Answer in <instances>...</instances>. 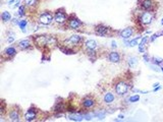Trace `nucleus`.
I'll return each instance as SVG.
<instances>
[{
	"label": "nucleus",
	"mask_w": 163,
	"mask_h": 122,
	"mask_svg": "<svg viewBox=\"0 0 163 122\" xmlns=\"http://www.w3.org/2000/svg\"><path fill=\"white\" fill-rule=\"evenodd\" d=\"M83 41H84V38H83V37H81V36H78V35H72V36H70V38L66 39V40L64 41V45L63 46L72 49V47H77V46L81 45V44L83 43Z\"/></svg>",
	"instance_id": "obj_1"
},
{
	"label": "nucleus",
	"mask_w": 163,
	"mask_h": 122,
	"mask_svg": "<svg viewBox=\"0 0 163 122\" xmlns=\"http://www.w3.org/2000/svg\"><path fill=\"white\" fill-rule=\"evenodd\" d=\"M154 11H147V10H144L142 13L139 16V23H142V24H145V26H148L153 22L154 19V16L155 14L153 13Z\"/></svg>",
	"instance_id": "obj_2"
},
{
	"label": "nucleus",
	"mask_w": 163,
	"mask_h": 122,
	"mask_svg": "<svg viewBox=\"0 0 163 122\" xmlns=\"http://www.w3.org/2000/svg\"><path fill=\"white\" fill-rule=\"evenodd\" d=\"M67 14L65 12V10L63 8L57 9L54 12V22L58 24H64L65 23H67Z\"/></svg>",
	"instance_id": "obj_3"
},
{
	"label": "nucleus",
	"mask_w": 163,
	"mask_h": 122,
	"mask_svg": "<svg viewBox=\"0 0 163 122\" xmlns=\"http://www.w3.org/2000/svg\"><path fill=\"white\" fill-rule=\"evenodd\" d=\"M53 21H54V15L49 11H44V12L40 13L39 17H38V22L41 24H44V26L50 24Z\"/></svg>",
	"instance_id": "obj_4"
},
{
	"label": "nucleus",
	"mask_w": 163,
	"mask_h": 122,
	"mask_svg": "<svg viewBox=\"0 0 163 122\" xmlns=\"http://www.w3.org/2000/svg\"><path fill=\"white\" fill-rule=\"evenodd\" d=\"M138 4L141 9L147 11H155V2L154 0H139Z\"/></svg>",
	"instance_id": "obj_5"
},
{
	"label": "nucleus",
	"mask_w": 163,
	"mask_h": 122,
	"mask_svg": "<svg viewBox=\"0 0 163 122\" xmlns=\"http://www.w3.org/2000/svg\"><path fill=\"white\" fill-rule=\"evenodd\" d=\"M67 27L70 30H78L80 28L83 27V23L75 15H70L67 19Z\"/></svg>",
	"instance_id": "obj_6"
},
{
	"label": "nucleus",
	"mask_w": 163,
	"mask_h": 122,
	"mask_svg": "<svg viewBox=\"0 0 163 122\" xmlns=\"http://www.w3.org/2000/svg\"><path fill=\"white\" fill-rule=\"evenodd\" d=\"M50 36H45V35H40V36H36L34 38V43L35 45H37L40 48H44V47H48V42H49Z\"/></svg>",
	"instance_id": "obj_7"
},
{
	"label": "nucleus",
	"mask_w": 163,
	"mask_h": 122,
	"mask_svg": "<svg viewBox=\"0 0 163 122\" xmlns=\"http://www.w3.org/2000/svg\"><path fill=\"white\" fill-rule=\"evenodd\" d=\"M129 91V84L124 80L119 82L115 84V93L119 96H124Z\"/></svg>",
	"instance_id": "obj_8"
},
{
	"label": "nucleus",
	"mask_w": 163,
	"mask_h": 122,
	"mask_svg": "<svg viewBox=\"0 0 163 122\" xmlns=\"http://www.w3.org/2000/svg\"><path fill=\"white\" fill-rule=\"evenodd\" d=\"M95 34L98 36H101V37H105V36H108L111 34V29L104 24H99V26L95 27Z\"/></svg>",
	"instance_id": "obj_9"
},
{
	"label": "nucleus",
	"mask_w": 163,
	"mask_h": 122,
	"mask_svg": "<svg viewBox=\"0 0 163 122\" xmlns=\"http://www.w3.org/2000/svg\"><path fill=\"white\" fill-rule=\"evenodd\" d=\"M37 114H38V111L37 109L35 108H30L29 110H27L26 114H24V120L26 121H33L37 118Z\"/></svg>",
	"instance_id": "obj_10"
},
{
	"label": "nucleus",
	"mask_w": 163,
	"mask_h": 122,
	"mask_svg": "<svg viewBox=\"0 0 163 122\" xmlns=\"http://www.w3.org/2000/svg\"><path fill=\"white\" fill-rule=\"evenodd\" d=\"M95 100L93 97H90V96H87L84 99L82 100V106L84 107L85 109H91L95 106Z\"/></svg>",
	"instance_id": "obj_11"
},
{
	"label": "nucleus",
	"mask_w": 163,
	"mask_h": 122,
	"mask_svg": "<svg viewBox=\"0 0 163 122\" xmlns=\"http://www.w3.org/2000/svg\"><path fill=\"white\" fill-rule=\"evenodd\" d=\"M9 119H10V121H19V119H21V113H19V110L18 109H16V108H13V109H11V110H9Z\"/></svg>",
	"instance_id": "obj_12"
},
{
	"label": "nucleus",
	"mask_w": 163,
	"mask_h": 122,
	"mask_svg": "<svg viewBox=\"0 0 163 122\" xmlns=\"http://www.w3.org/2000/svg\"><path fill=\"white\" fill-rule=\"evenodd\" d=\"M134 33H135L134 29L131 28V27H129V28H126V29H124V30L119 32V37L124 39V40L125 39H130L134 35Z\"/></svg>",
	"instance_id": "obj_13"
},
{
	"label": "nucleus",
	"mask_w": 163,
	"mask_h": 122,
	"mask_svg": "<svg viewBox=\"0 0 163 122\" xmlns=\"http://www.w3.org/2000/svg\"><path fill=\"white\" fill-rule=\"evenodd\" d=\"M107 58H108V60L110 62H112V63H119V61L121 59V57H120V54L116 52V51H112V52H110L108 54V56H107Z\"/></svg>",
	"instance_id": "obj_14"
},
{
	"label": "nucleus",
	"mask_w": 163,
	"mask_h": 122,
	"mask_svg": "<svg viewBox=\"0 0 163 122\" xmlns=\"http://www.w3.org/2000/svg\"><path fill=\"white\" fill-rule=\"evenodd\" d=\"M17 47L22 50H27V49H30L32 47V43L30 41V39H23L21 40L18 43H17Z\"/></svg>",
	"instance_id": "obj_15"
},
{
	"label": "nucleus",
	"mask_w": 163,
	"mask_h": 122,
	"mask_svg": "<svg viewBox=\"0 0 163 122\" xmlns=\"http://www.w3.org/2000/svg\"><path fill=\"white\" fill-rule=\"evenodd\" d=\"M16 54V49L14 47H8L3 51V56H6L7 58H11Z\"/></svg>",
	"instance_id": "obj_16"
},
{
	"label": "nucleus",
	"mask_w": 163,
	"mask_h": 122,
	"mask_svg": "<svg viewBox=\"0 0 163 122\" xmlns=\"http://www.w3.org/2000/svg\"><path fill=\"white\" fill-rule=\"evenodd\" d=\"M104 103L105 104H111V103H113V101L115 100V97H114V95L112 94V93H106L105 95H104Z\"/></svg>",
	"instance_id": "obj_17"
},
{
	"label": "nucleus",
	"mask_w": 163,
	"mask_h": 122,
	"mask_svg": "<svg viewBox=\"0 0 163 122\" xmlns=\"http://www.w3.org/2000/svg\"><path fill=\"white\" fill-rule=\"evenodd\" d=\"M149 40L150 39L148 38V37H144V38L141 39V43L139 44V52L140 53H144L145 52V46H146V44L148 43Z\"/></svg>",
	"instance_id": "obj_18"
},
{
	"label": "nucleus",
	"mask_w": 163,
	"mask_h": 122,
	"mask_svg": "<svg viewBox=\"0 0 163 122\" xmlns=\"http://www.w3.org/2000/svg\"><path fill=\"white\" fill-rule=\"evenodd\" d=\"M85 46L87 49H93L95 50L97 47H98V44L95 40H87L85 42Z\"/></svg>",
	"instance_id": "obj_19"
},
{
	"label": "nucleus",
	"mask_w": 163,
	"mask_h": 122,
	"mask_svg": "<svg viewBox=\"0 0 163 122\" xmlns=\"http://www.w3.org/2000/svg\"><path fill=\"white\" fill-rule=\"evenodd\" d=\"M84 118H85V117H84V115L76 114L75 112L68 115V119H70V120H72V121H82Z\"/></svg>",
	"instance_id": "obj_20"
},
{
	"label": "nucleus",
	"mask_w": 163,
	"mask_h": 122,
	"mask_svg": "<svg viewBox=\"0 0 163 122\" xmlns=\"http://www.w3.org/2000/svg\"><path fill=\"white\" fill-rule=\"evenodd\" d=\"M1 19H2L3 23H8V22H10V21H11V14H10V12H8V11H3L2 14H1Z\"/></svg>",
	"instance_id": "obj_21"
},
{
	"label": "nucleus",
	"mask_w": 163,
	"mask_h": 122,
	"mask_svg": "<svg viewBox=\"0 0 163 122\" xmlns=\"http://www.w3.org/2000/svg\"><path fill=\"white\" fill-rule=\"evenodd\" d=\"M126 61H127V64H129L130 67H134V66L137 64V62H138V58L135 57V56H131V57L127 58V60Z\"/></svg>",
	"instance_id": "obj_22"
},
{
	"label": "nucleus",
	"mask_w": 163,
	"mask_h": 122,
	"mask_svg": "<svg viewBox=\"0 0 163 122\" xmlns=\"http://www.w3.org/2000/svg\"><path fill=\"white\" fill-rule=\"evenodd\" d=\"M64 109H65V108H64V104L61 103V102H58V103H56V105H55L53 110H54L55 112H61Z\"/></svg>",
	"instance_id": "obj_23"
},
{
	"label": "nucleus",
	"mask_w": 163,
	"mask_h": 122,
	"mask_svg": "<svg viewBox=\"0 0 163 122\" xmlns=\"http://www.w3.org/2000/svg\"><path fill=\"white\" fill-rule=\"evenodd\" d=\"M141 36H139V37H137V38L132 39V40H131L130 41V44H129V46L130 47H135V46L138 45V42H139V40H141Z\"/></svg>",
	"instance_id": "obj_24"
},
{
	"label": "nucleus",
	"mask_w": 163,
	"mask_h": 122,
	"mask_svg": "<svg viewBox=\"0 0 163 122\" xmlns=\"http://www.w3.org/2000/svg\"><path fill=\"white\" fill-rule=\"evenodd\" d=\"M27 24H28V22L26 21V19H23V21H19V23H18V27L22 29L23 33L26 32V27H27Z\"/></svg>",
	"instance_id": "obj_25"
},
{
	"label": "nucleus",
	"mask_w": 163,
	"mask_h": 122,
	"mask_svg": "<svg viewBox=\"0 0 163 122\" xmlns=\"http://www.w3.org/2000/svg\"><path fill=\"white\" fill-rule=\"evenodd\" d=\"M127 101L130 102V103H136V102H139L140 101V96H138V95H135V96H132V97H130Z\"/></svg>",
	"instance_id": "obj_26"
},
{
	"label": "nucleus",
	"mask_w": 163,
	"mask_h": 122,
	"mask_svg": "<svg viewBox=\"0 0 163 122\" xmlns=\"http://www.w3.org/2000/svg\"><path fill=\"white\" fill-rule=\"evenodd\" d=\"M152 61H153V63L156 64V65H163V59L159 58V57H153Z\"/></svg>",
	"instance_id": "obj_27"
},
{
	"label": "nucleus",
	"mask_w": 163,
	"mask_h": 122,
	"mask_svg": "<svg viewBox=\"0 0 163 122\" xmlns=\"http://www.w3.org/2000/svg\"><path fill=\"white\" fill-rule=\"evenodd\" d=\"M23 2L27 6H34L36 4L37 0H23Z\"/></svg>",
	"instance_id": "obj_28"
},
{
	"label": "nucleus",
	"mask_w": 163,
	"mask_h": 122,
	"mask_svg": "<svg viewBox=\"0 0 163 122\" xmlns=\"http://www.w3.org/2000/svg\"><path fill=\"white\" fill-rule=\"evenodd\" d=\"M26 13V6L24 5H21L19 8H18V15L19 16H23Z\"/></svg>",
	"instance_id": "obj_29"
},
{
	"label": "nucleus",
	"mask_w": 163,
	"mask_h": 122,
	"mask_svg": "<svg viewBox=\"0 0 163 122\" xmlns=\"http://www.w3.org/2000/svg\"><path fill=\"white\" fill-rule=\"evenodd\" d=\"M158 37H159V35H158V34H155V35H153V36H152V37L150 38V42H153V41H154V40H156V39L158 38Z\"/></svg>",
	"instance_id": "obj_30"
},
{
	"label": "nucleus",
	"mask_w": 163,
	"mask_h": 122,
	"mask_svg": "<svg viewBox=\"0 0 163 122\" xmlns=\"http://www.w3.org/2000/svg\"><path fill=\"white\" fill-rule=\"evenodd\" d=\"M151 68H153V70H155L156 72H159V71H160V69L158 68V66H157V65H156L155 64V66H154V65H151Z\"/></svg>",
	"instance_id": "obj_31"
},
{
	"label": "nucleus",
	"mask_w": 163,
	"mask_h": 122,
	"mask_svg": "<svg viewBox=\"0 0 163 122\" xmlns=\"http://www.w3.org/2000/svg\"><path fill=\"white\" fill-rule=\"evenodd\" d=\"M143 58H144V60H145V62H149V61H150V58H149V56H148L147 54H144Z\"/></svg>",
	"instance_id": "obj_32"
},
{
	"label": "nucleus",
	"mask_w": 163,
	"mask_h": 122,
	"mask_svg": "<svg viewBox=\"0 0 163 122\" xmlns=\"http://www.w3.org/2000/svg\"><path fill=\"white\" fill-rule=\"evenodd\" d=\"M19 4H21V1H19V0H16V3H14V7H19V6H21Z\"/></svg>",
	"instance_id": "obj_33"
},
{
	"label": "nucleus",
	"mask_w": 163,
	"mask_h": 122,
	"mask_svg": "<svg viewBox=\"0 0 163 122\" xmlns=\"http://www.w3.org/2000/svg\"><path fill=\"white\" fill-rule=\"evenodd\" d=\"M111 47H112V48H114V49L117 47L116 42H115V41H112V42H111Z\"/></svg>",
	"instance_id": "obj_34"
},
{
	"label": "nucleus",
	"mask_w": 163,
	"mask_h": 122,
	"mask_svg": "<svg viewBox=\"0 0 163 122\" xmlns=\"http://www.w3.org/2000/svg\"><path fill=\"white\" fill-rule=\"evenodd\" d=\"M13 40H14V38H13V36H11V37H9V38L7 39L8 43H12V42H13Z\"/></svg>",
	"instance_id": "obj_35"
},
{
	"label": "nucleus",
	"mask_w": 163,
	"mask_h": 122,
	"mask_svg": "<svg viewBox=\"0 0 163 122\" xmlns=\"http://www.w3.org/2000/svg\"><path fill=\"white\" fill-rule=\"evenodd\" d=\"M14 1H16V0H9V1H8V4H12Z\"/></svg>",
	"instance_id": "obj_36"
},
{
	"label": "nucleus",
	"mask_w": 163,
	"mask_h": 122,
	"mask_svg": "<svg viewBox=\"0 0 163 122\" xmlns=\"http://www.w3.org/2000/svg\"><path fill=\"white\" fill-rule=\"evenodd\" d=\"M161 24L163 26V18H162V21H161Z\"/></svg>",
	"instance_id": "obj_37"
},
{
	"label": "nucleus",
	"mask_w": 163,
	"mask_h": 122,
	"mask_svg": "<svg viewBox=\"0 0 163 122\" xmlns=\"http://www.w3.org/2000/svg\"><path fill=\"white\" fill-rule=\"evenodd\" d=\"M161 71H162V72H163V66H162V67H161Z\"/></svg>",
	"instance_id": "obj_38"
},
{
	"label": "nucleus",
	"mask_w": 163,
	"mask_h": 122,
	"mask_svg": "<svg viewBox=\"0 0 163 122\" xmlns=\"http://www.w3.org/2000/svg\"><path fill=\"white\" fill-rule=\"evenodd\" d=\"M161 35H163V30H162V32H161Z\"/></svg>",
	"instance_id": "obj_39"
}]
</instances>
